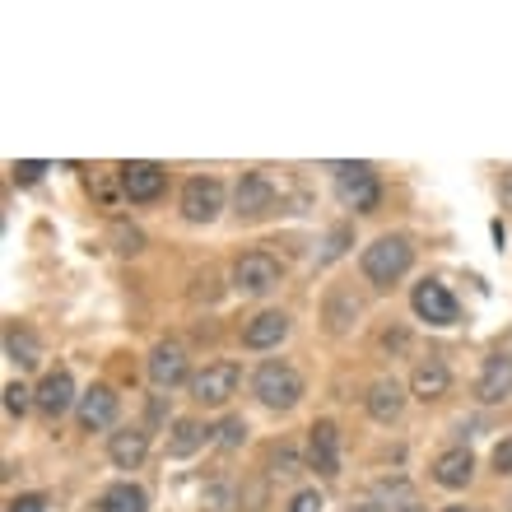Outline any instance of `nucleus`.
Listing matches in <instances>:
<instances>
[{"label":"nucleus","instance_id":"obj_1","mask_svg":"<svg viewBox=\"0 0 512 512\" xmlns=\"http://www.w3.org/2000/svg\"><path fill=\"white\" fill-rule=\"evenodd\" d=\"M252 391L266 410H294L303 401V378H298L294 364H280V359H266V364L252 373Z\"/></svg>","mask_w":512,"mask_h":512},{"label":"nucleus","instance_id":"obj_2","mask_svg":"<svg viewBox=\"0 0 512 512\" xmlns=\"http://www.w3.org/2000/svg\"><path fill=\"white\" fill-rule=\"evenodd\" d=\"M410 261H415L410 238H401V233H382L373 247H364V261H359V266H364L368 280L387 289V284H396L405 270H410Z\"/></svg>","mask_w":512,"mask_h":512},{"label":"nucleus","instance_id":"obj_3","mask_svg":"<svg viewBox=\"0 0 512 512\" xmlns=\"http://www.w3.org/2000/svg\"><path fill=\"white\" fill-rule=\"evenodd\" d=\"M280 191H284V177L270 173V168H256V173H243L238 191H233V205L243 219H261L280 205Z\"/></svg>","mask_w":512,"mask_h":512},{"label":"nucleus","instance_id":"obj_4","mask_svg":"<svg viewBox=\"0 0 512 512\" xmlns=\"http://www.w3.org/2000/svg\"><path fill=\"white\" fill-rule=\"evenodd\" d=\"M284 266L270 252H243L233 261V289L238 294H270L280 284Z\"/></svg>","mask_w":512,"mask_h":512},{"label":"nucleus","instance_id":"obj_5","mask_svg":"<svg viewBox=\"0 0 512 512\" xmlns=\"http://www.w3.org/2000/svg\"><path fill=\"white\" fill-rule=\"evenodd\" d=\"M336 182L340 196L354 205V210H378L382 201V182L373 163H336Z\"/></svg>","mask_w":512,"mask_h":512},{"label":"nucleus","instance_id":"obj_6","mask_svg":"<svg viewBox=\"0 0 512 512\" xmlns=\"http://www.w3.org/2000/svg\"><path fill=\"white\" fill-rule=\"evenodd\" d=\"M224 210V182L219 177H191L182 187V219L187 224H210Z\"/></svg>","mask_w":512,"mask_h":512},{"label":"nucleus","instance_id":"obj_7","mask_svg":"<svg viewBox=\"0 0 512 512\" xmlns=\"http://www.w3.org/2000/svg\"><path fill=\"white\" fill-rule=\"evenodd\" d=\"M117 173H122V191L135 205L159 201L163 187H168V168H163V163H149V159H131V163H122Z\"/></svg>","mask_w":512,"mask_h":512},{"label":"nucleus","instance_id":"obj_8","mask_svg":"<svg viewBox=\"0 0 512 512\" xmlns=\"http://www.w3.org/2000/svg\"><path fill=\"white\" fill-rule=\"evenodd\" d=\"M410 308H415L419 322H429V326H452V322H457V298L447 294V284H438V280L415 284Z\"/></svg>","mask_w":512,"mask_h":512},{"label":"nucleus","instance_id":"obj_9","mask_svg":"<svg viewBox=\"0 0 512 512\" xmlns=\"http://www.w3.org/2000/svg\"><path fill=\"white\" fill-rule=\"evenodd\" d=\"M238 382H243V373H238V364H205L196 378H191V396L201 405H224L238 391Z\"/></svg>","mask_w":512,"mask_h":512},{"label":"nucleus","instance_id":"obj_10","mask_svg":"<svg viewBox=\"0 0 512 512\" xmlns=\"http://www.w3.org/2000/svg\"><path fill=\"white\" fill-rule=\"evenodd\" d=\"M308 466L317 475H340V429L331 419H317L308 429Z\"/></svg>","mask_w":512,"mask_h":512},{"label":"nucleus","instance_id":"obj_11","mask_svg":"<svg viewBox=\"0 0 512 512\" xmlns=\"http://www.w3.org/2000/svg\"><path fill=\"white\" fill-rule=\"evenodd\" d=\"M149 382H154L159 391L182 387V382H187V350L173 345V340L154 345V350H149Z\"/></svg>","mask_w":512,"mask_h":512},{"label":"nucleus","instance_id":"obj_12","mask_svg":"<svg viewBox=\"0 0 512 512\" xmlns=\"http://www.w3.org/2000/svg\"><path fill=\"white\" fill-rule=\"evenodd\" d=\"M33 401H38V410L47 419H61L70 405H80V396H75V378H70L66 368H56V373H47V378L38 382Z\"/></svg>","mask_w":512,"mask_h":512},{"label":"nucleus","instance_id":"obj_13","mask_svg":"<svg viewBox=\"0 0 512 512\" xmlns=\"http://www.w3.org/2000/svg\"><path fill=\"white\" fill-rule=\"evenodd\" d=\"M75 415H80V429L84 433L108 429L112 419H117V391H112V387H89L80 396V405H75Z\"/></svg>","mask_w":512,"mask_h":512},{"label":"nucleus","instance_id":"obj_14","mask_svg":"<svg viewBox=\"0 0 512 512\" xmlns=\"http://www.w3.org/2000/svg\"><path fill=\"white\" fill-rule=\"evenodd\" d=\"M475 396L485 405H499L503 396H512V359L508 354H489L480 378H475Z\"/></svg>","mask_w":512,"mask_h":512},{"label":"nucleus","instance_id":"obj_15","mask_svg":"<svg viewBox=\"0 0 512 512\" xmlns=\"http://www.w3.org/2000/svg\"><path fill=\"white\" fill-rule=\"evenodd\" d=\"M364 405H368V415L378 419V424H396L401 410H405V387L396 378H378L373 387H368Z\"/></svg>","mask_w":512,"mask_h":512},{"label":"nucleus","instance_id":"obj_16","mask_svg":"<svg viewBox=\"0 0 512 512\" xmlns=\"http://www.w3.org/2000/svg\"><path fill=\"white\" fill-rule=\"evenodd\" d=\"M475 475V457L466 452V447H447V452H438L433 457V480L443 489H466Z\"/></svg>","mask_w":512,"mask_h":512},{"label":"nucleus","instance_id":"obj_17","mask_svg":"<svg viewBox=\"0 0 512 512\" xmlns=\"http://www.w3.org/2000/svg\"><path fill=\"white\" fill-rule=\"evenodd\" d=\"M289 336V317H284V312H256L252 322L243 326V345L247 350H275V345H280V340Z\"/></svg>","mask_w":512,"mask_h":512},{"label":"nucleus","instance_id":"obj_18","mask_svg":"<svg viewBox=\"0 0 512 512\" xmlns=\"http://www.w3.org/2000/svg\"><path fill=\"white\" fill-rule=\"evenodd\" d=\"M447 387H452V373H447L443 359H419L415 378H410V391L419 401H438V396H447Z\"/></svg>","mask_w":512,"mask_h":512},{"label":"nucleus","instance_id":"obj_19","mask_svg":"<svg viewBox=\"0 0 512 512\" xmlns=\"http://www.w3.org/2000/svg\"><path fill=\"white\" fill-rule=\"evenodd\" d=\"M145 452H149V438L140 429H122L108 438V457H112V466H122V471H135V466L145 461Z\"/></svg>","mask_w":512,"mask_h":512},{"label":"nucleus","instance_id":"obj_20","mask_svg":"<svg viewBox=\"0 0 512 512\" xmlns=\"http://www.w3.org/2000/svg\"><path fill=\"white\" fill-rule=\"evenodd\" d=\"M359 312H364V303L354 298V289H331V298H326V326H331V336H345Z\"/></svg>","mask_w":512,"mask_h":512},{"label":"nucleus","instance_id":"obj_21","mask_svg":"<svg viewBox=\"0 0 512 512\" xmlns=\"http://www.w3.org/2000/svg\"><path fill=\"white\" fill-rule=\"evenodd\" d=\"M5 354H10L19 368H38L42 364V345L28 326H10V331H5Z\"/></svg>","mask_w":512,"mask_h":512},{"label":"nucleus","instance_id":"obj_22","mask_svg":"<svg viewBox=\"0 0 512 512\" xmlns=\"http://www.w3.org/2000/svg\"><path fill=\"white\" fill-rule=\"evenodd\" d=\"M205 438H210V429L205 424H196V419H177L173 424V438H168V457H191V452H201Z\"/></svg>","mask_w":512,"mask_h":512},{"label":"nucleus","instance_id":"obj_23","mask_svg":"<svg viewBox=\"0 0 512 512\" xmlns=\"http://www.w3.org/2000/svg\"><path fill=\"white\" fill-rule=\"evenodd\" d=\"M149 499L140 485H112L103 499H98V512H145Z\"/></svg>","mask_w":512,"mask_h":512},{"label":"nucleus","instance_id":"obj_24","mask_svg":"<svg viewBox=\"0 0 512 512\" xmlns=\"http://www.w3.org/2000/svg\"><path fill=\"white\" fill-rule=\"evenodd\" d=\"M238 489L229 485V480H210L201 494V512H238Z\"/></svg>","mask_w":512,"mask_h":512},{"label":"nucleus","instance_id":"obj_25","mask_svg":"<svg viewBox=\"0 0 512 512\" xmlns=\"http://www.w3.org/2000/svg\"><path fill=\"white\" fill-rule=\"evenodd\" d=\"M270 475H298V452L294 447H270Z\"/></svg>","mask_w":512,"mask_h":512},{"label":"nucleus","instance_id":"obj_26","mask_svg":"<svg viewBox=\"0 0 512 512\" xmlns=\"http://www.w3.org/2000/svg\"><path fill=\"white\" fill-rule=\"evenodd\" d=\"M28 405H38L33 401V391H28L24 382H10V387H5V410H10V415H24Z\"/></svg>","mask_w":512,"mask_h":512},{"label":"nucleus","instance_id":"obj_27","mask_svg":"<svg viewBox=\"0 0 512 512\" xmlns=\"http://www.w3.org/2000/svg\"><path fill=\"white\" fill-rule=\"evenodd\" d=\"M219 443H224V447H243V438H247V424H243V419H238V415H229V419H224V424H219Z\"/></svg>","mask_w":512,"mask_h":512},{"label":"nucleus","instance_id":"obj_28","mask_svg":"<svg viewBox=\"0 0 512 512\" xmlns=\"http://www.w3.org/2000/svg\"><path fill=\"white\" fill-rule=\"evenodd\" d=\"M289 512H322V494L317 489H298L294 499H289Z\"/></svg>","mask_w":512,"mask_h":512},{"label":"nucleus","instance_id":"obj_29","mask_svg":"<svg viewBox=\"0 0 512 512\" xmlns=\"http://www.w3.org/2000/svg\"><path fill=\"white\" fill-rule=\"evenodd\" d=\"M145 247V238H140V229H126V224H117V252H126V256H135Z\"/></svg>","mask_w":512,"mask_h":512},{"label":"nucleus","instance_id":"obj_30","mask_svg":"<svg viewBox=\"0 0 512 512\" xmlns=\"http://www.w3.org/2000/svg\"><path fill=\"white\" fill-rule=\"evenodd\" d=\"M47 173V163L28 159V163H14V182H38V177Z\"/></svg>","mask_w":512,"mask_h":512},{"label":"nucleus","instance_id":"obj_31","mask_svg":"<svg viewBox=\"0 0 512 512\" xmlns=\"http://www.w3.org/2000/svg\"><path fill=\"white\" fill-rule=\"evenodd\" d=\"M494 471H499V475H512V438L494 447Z\"/></svg>","mask_w":512,"mask_h":512},{"label":"nucleus","instance_id":"obj_32","mask_svg":"<svg viewBox=\"0 0 512 512\" xmlns=\"http://www.w3.org/2000/svg\"><path fill=\"white\" fill-rule=\"evenodd\" d=\"M345 238H350V229H336V233H331V238H326V252H322V261H331V256H340V252H345V247H340V243H345Z\"/></svg>","mask_w":512,"mask_h":512},{"label":"nucleus","instance_id":"obj_33","mask_svg":"<svg viewBox=\"0 0 512 512\" xmlns=\"http://www.w3.org/2000/svg\"><path fill=\"white\" fill-rule=\"evenodd\" d=\"M42 508H47V503H42L38 494H24V499H14V503H10V512H42Z\"/></svg>","mask_w":512,"mask_h":512},{"label":"nucleus","instance_id":"obj_34","mask_svg":"<svg viewBox=\"0 0 512 512\" xmlns=\"http://www.w3.org/2000/svg\"><path fill=\"white\" fill-rule=\"evenodd\" d=\"M503 201L512 205V168H508V173H503Z\"/></svg>","mask_w":512,"mask_h":512},{"label":"nucleus","instance_id":"obj_35","mask_svg":"<svg viewBox=\"0 0 512 512\" xmlns=\"http://www.w3.org/2000/svg\"><path fill=\"white\" fill-rule=\"evenodd\" d=\"M443 512H475V508H466V503H452V508H443Z\"/></svg>","mask_w":512,"mask_h":512},{"label":"nucleus","instance_id":"obj_36","mask_svg":"<svg viewBox=\"0 0 512 512\" xmlns=\"http://www.w3.org/2000/svg\"><path fill=\"white\" fill-rule=\"evenodd\" d=\"M396 512H424V508H415V503H405V508H396Z\"/></svg>","mask_w":512,"mask_h":512}]
</instances>
